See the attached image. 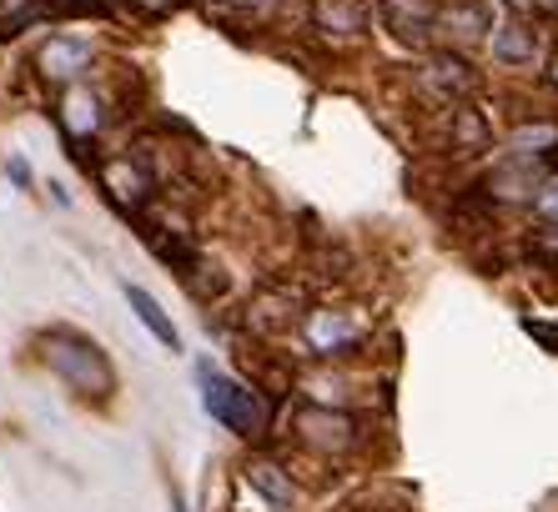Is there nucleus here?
<instances>
[{
    "mask_svg": "<svg viewBox=\"0 0 558 512\" xmlns=\"http://www.w3.org/2000/svg\"><path fill=\"white\" fill-rule=\"evenodd\" d=\"M488 51H494L498 65H533L538 61V31L523 15H508L488 31Z\"/></svg>",
    "mask_w": 558,
    "mask_h": 512,
    "instance_id": "1a4fd4ad",
    "label": "nucleus"
},
{
    "mask_svg": "<svg viewBox=\"0 0 558 512\" xmlns=\"http://www.w3.org/2000/svg\"><path fill=\"white\" fill-rule=\"evenodd\" d=\"M292 427H298V442L302 448H312V452H348L352 442H357V423H352L348 412L323 407V402L298 407Z\"/></svg>",
    "mask_w": 558,
    "mask_h": 512,
    "instance_id": "39448f33",
    "label": "nucleus"
},
{
    "mask_svg": "<svg viewBox=\"0 0 558 512\" xmlns=\"http://www.w3.org/2000/svg\"><path fill=\"white\" fill-rule=\"evenodd\" d=\"M538 181L544 176H533V156H513L508 167H498L494 176H488V192L504 196V202H533Z\"/></svg>",
    "mask_w": 558,
    "mask_h": 512,
    "instance_id": "4468645a",
    "label": "nucleus"
},
{
    "mask_svg": "<svg viewBox=\"0 0 558 512\" xmlns=\"http://www.w3.org/2000/svg\"><path fill=\"white\" fill-rule=\"evenodd\" d=\"M40 357H46V367H51L61 382L76 387L81 398L106 402L111 392H117V367L106 362V352L92 342V337L71 332V327L40 332Z\"/></svg>",
    "mask_w": 558,
    "mask_h": 512,
    "instance_id": "f257e3e1",
    "label": "nucleus"
},
{
    "mask_svg": "<svg viewBox=\"0 0 558 512\" xmlns=\"http://www.w3.org/2000/svg\"><path fill=\"white\" fill-rule=\"evenodd\" d=\"M538 11H548V15H558V0H538Z\"/></svg>",
    "mask_w": 558,
    "mask_h": 512,
    "instance_id": "412c9836",
    "label": "nucleus"
},
{
    "mask_svg": "<svg viewBox=\"0 0 558 512\" xmlns=\"http://www.w3.org/2000/svg\"><path fill=\"white\" fill-rule=\"evenodd\" d=\"M377 15V0H312V26L327 36H363Z\"/></svg>",
    "mask_w": 558,
    "mask_h": 512,
    "instance_id": "6e6552de",
    "label": "nucleus"
},
{
    "mask_svg": "<svg viewBox=\"0 0 558 512\" xmlns=\"http://www.w3.org/2000/svg\"><path fill=\"white\" fill-rule=\"evenodd\" d=\"M488 146V126L473 106H453V151H483Z\"/></svg>",
    "mask_w": 558,
    "mask_h": 512,
    "instance_id": "2eb2a0df",
    "label": "nucleus"
},
{
    "mask_svg": "<svg viewBox=\"0 0 558 512\" xmlns=\"http://www.w3.org/2000/svg\"><path fill=\"white\" fill-rule=\"evenodd\" d=\"M533 211H538L548 227H558V171H548V176L538 181V192H533Z\"/></svg>",
    "mask_w": 558,
    "mask_h": 512,
    "instance_id": "f3484780",
    "label": "nucleus"
},
{
    "mask_svg": "<svg viewBox=\"0 0 558 512\" xmlns=\"http://www.w3.org/2000/svg\"><path fill=\"white\" fill-rule=\"evenodd\" d=\"M548 86L558 90V56H554V61H548Z\"/></svg>",
    "mask_w": 558,
    "mask_h": 512,
    "instance_id": "aec40b11",
    "label": "nucleus"
},
{
    "mask_svg": "<svg viewBox=\"0 0 558 512\" xmlns=\"http://www.w3.org/2000/svg\"><path fill=\"white\" fill-rule=\"evenodd\" d=\"M196 382H202V407L211 412V423H221L227 432H236V437H267L272 412H267L262 392H252L247 382H236V377L207 367V362L196 367Z\"/></svg>",
    "mask_w": 558,
    "mask_h": 512,
    "instance_id": "f03ea898",
    "label": "nucleus"
},
{
    "mask_svg": "<svg viewBox=\"0 0 558 512\" xmlns=\"http://www.w3.org/2000/svg\"><path fill=\"white\" fill-rule=\"evenodd\" d=\"M171 512H186V508H182V498H171Z\"/></svg>",
    "mask_w": 558,
    "mask_h": 512,
    "instance_id": "4be33fe9",
    "label": "nucleus"
},
{
    "mask_svg": "<svg viewBox=\"0 0 558 512\" xmlns=\"http://www.w3.org/2000/svg\"><path fill=\"white\" fill-rule=\"evenodd\" d=\"M363 337H367V327L352 317V312L312 307L307 317H302V342H307V352H317V357H342V352H352Z\"/></svg>",
    "mask_w": 558,
    "mask_h": 512,
    "instance_id": "20e7f679",
    "label": "nucleus"
},
{
    "mask_svg": "<svg viewBox=\"0 0 558 512\" xmlns=\"http://www.w3.org/2000/svg\"><path fill=\"white\" fill-rule=\"evenodd\" d=\"M126 302H131V312L142 317V327L156 337V342L171 346V352H182V332L171 327V317L161 312V302H156V296L146 292V287H131V282H126Z\"/></svg>",
    "mask_w": 558,
    "mask_h": 512,
    "instance_id": "ddd939ff",
    "label": "nucleus"
},
{
    "mask_svg": "<svg viewBox=\"0 0 558 512\" xmlns=\"http://www.w3.org/2000/svg\"><path fill=\"white\" fill-rule=\"evenodd\" d=\"M523 332L533 337V342H544L548 352L558 357V327H548V321H533V317H523Z\"/></svg>",
    "mask_w": 558,
    "mask_h": 512,
    "instance_id": "a211bd4d",
    "label": "nucleus"
},
{
    "mask_svg": "<svg viewBox=\"0 0 558 512\" xmlns=\"http://www.w3.org/2000/svg\"><path fill=\"white\" fill-rule=\"evenodd\" d=\"M508 146H513V156H544V151H554V146H558V126H554V121H538V126H519Z\"/></svg>",
    "mask_w": 558,
    "mask_h": 512,
    "instance_id": "dca6fc26",
    "label": "nucleus"
},
{
    "mask_svg": "<svg viewBox=\"0 0 558 512\" xmlns=\"http://www.w3.org/2000/svg\"><path fill=\"white\" fill-rule=\"evenodd\" d=\"M11 5H26V0H11Z\"/></svg>",
    "mask_w": 558,
    "mask_h": 512,
    "instance_id": "b1692460",
    "label": "nucleus"
},
{
    "mask_svg": "<svg viewBox=\"0 0 558 512\" xmlns=\"http://www.w3.org/2000/svg\"><path fill=\"white\" fill-rule=\"evenodd\" d=\"M96 181H101V192L111 196L126 217H142L146 206H151L156 181H151V171H146L136 156H106L101 167H96Z\"/></svg>",
    "mask_w": 558,
    "mask_h": 512,
    "instance_id": "7ed1b4c3",
    "label": "nucleus"
},
{
    "mask_svg": "<svg viewBox=\"0 0 558 512\" xmlns=\"http://www.w3.org/2000/svg\"><path fill=\"white\" fill-rule=\"evenodd\" d=\"M417 86L428 90L433 101L442 106H463L473 90H478V71L463 61V56L453 51H433L428 61H423V71H417Z\"/></svg>",
    "mask_w": 558,
    "mask_h": 512,
    "instance_id": "423d86ee",
    "label": "nucleus"
},
{
    "mask_svg": "<svg viewBox=\"0 0 558 512\" xmlns=\"http://www.w3.org/2000/svg\"><path fill=\"white\" fill-rule=\"evenodd\" d=\"M101 96H96L92 86H65L61 96V126L71 142H92L96 131H101Z\"/></svg>",
    "mask_w": 558,
    "mask_h": 512,
    "instance_id": "9d476101",
    "label": "nucleus"
},
{
    "mask_svg": "<svg viewBox=\"0 0 558 512\" xmlns=\"http://www.w3.org/2000/svg\"><path fill=\"white\" fill-rule=\"evenodd\" d=\"M438 26L458 40H488V31L498 26V15L488 0H453V5L438 15Z\"/></svg>",
    "mask_w": 558,
    "mask_h": 512,
    "instance_id": "9b49d317",
    "label": "nucleus"
},
{
    "mask_svg": "<svg viewBox=\"0 0 558 512\" xmlns=\"http://www.w3.org/2000/svg\"><path fill=\"white\" fill-rule=\"evenodd\" d=\"M96 61V46L86 36H51L46 46L36 51V71L56 86H76L81 71Z\"/></svg>",
    "mask_w": 558,
    "mask_h": 512,
    "instance_id": "0eeeda50",
    "label": "nucleus"
},
{
    "mask_svg": "<svg viewBox=\"0 0 558 512\" xmlns=\"http://www.w3.org/2000/svg\"><path fill=\"white\" fill-rule=\"evenodd\" d=\"M242 473H247V487H252V492H262V498L272 502V508H292V502H298V483H292V473H287L282 462L252 458Z\"/></svg>",
    "mask_w": 558,
    "mask_h": 512,
    "instance_id": "f8f14e48",
    "label": "nucleus"
},
{
    "mask_svg": "<svg viewBox=\"0 0 558 512\" xmlns=\"http://www.w3.org/2000/svg\"><path fill=\"white\" fill-rule=\"evenodd\" d=\"M236 5H252V0H236Z\"/></svg>",
    "mask_w": 558,
    "mask_h": 512,
    "instance_id": "5701e85b",
    "label": "nucleus"
},
{
    "mask_svg": "<svg viewBox=\"0 0 558 512\" xmlns=\"http://www.w3.org/2000/svg\"><path fill=\"white\" fill-rule=\"evenodd\" d=\"M11 176L26 186V181H31V167H26V161H11Z\"/></svg>",
    "mask_w": 558,
    "mask_h": 512,
    "instance_id": "6ab92c4d",
    "label": "nucleus"
}]
</instances>
